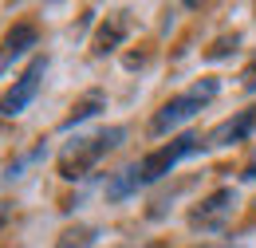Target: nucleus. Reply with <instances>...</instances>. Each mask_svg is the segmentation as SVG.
Wrapping results in <instances>:
<instances>
[{
    "label": "nucleus",
    "mask_w": 256,
    "mask_h": 248,
    "mask_svg": "<svg viewBox=\"0 0 256 248\" xmlns=\"http://www.w3.org/2000/svg\"><path fill=\"white\" fill-rule=\"evenodd\" d=\"M201 150H205V142H201L197 134H178V138L162 142L158 150H150L142 162H134V166H126V170H118V174L106 182V201H126V197H134L138 189L162 182V178L174 174L186 158H197Z\"/></svg>",
    "instance_id": "obj_1"
},
{
    "label": "nucleus",
    "mask_w": 256,
    "mask_h": 248,
    "mask_svg": "<svg viewBox=\"0 0 256 248\" xmlns=\"http://www.w3.org/2000/svg\"><path fill=\"white\" fill-rule=\"evenodd\" d=\"M122 142H126V126H102L95 134H79L75 142H67L64 150H60L56 174H60L64 182H83L98 162L106 154H114Z\"/></svg>",
    "instance_id": "obj_2"
},
{
    "label": "nucleus",
    "mask_w": 256,
    "mask_h": 248,
    "mask_svg": "<svg viewBox=\"0 0 256 248\" xmlns=\"http://www.w3.org/2000/svg\"><path fill=\"white\" fill-rule=\"evenodd\" d=\"M221 94V79H213V75H205V79H197L190 91L174 94V98H166L158 106V114L150 118V134H170V130H178V126H186L197 114V110H205L213 98Z\"/></svg>",
    "instance_id": "obj_3"
},
{
    "label": "nucleus",
    "mask_w": 256,
    "mask_h": 248,
    "mask_svg": "<svg viewBox=\"0 0 256 248\" xmlns=\"http://www.w3.org/2000/svg\"><path fill=\"white\" fill-rule=\"evenodd\" d=\"M44 75H48V56H36V60L24 67V75L12 79V87L0 94V118H16V114H24V110L32 106V98L40 94Z\"/></svg>",
    "instance_id": "obj_4"
},
{
    "label": "nucleus",
    "mask_w": 256,
    "mask_h": 248,
    "mask_svg": "<svg viewBox=\"0 0 256 248\" xmlns=\"http://www.w3.org/2000/svg\"><path fill=\"white\" fill-rule=\"evenodd\" d=\"M232 209H236V189L232 186L213 189L205 201H197L190 209V228L193 232H221L224 220L232 217Z\"/></svg>",
    "instance_id": "obj_5"
},
{
    "label": "nucleus",
    "mask_w": 256,
    "mask_h": 248,
    "mask_svg": "<svg viewBox=\"0 0 256 248\" xmlns=\"http://www.w3.org/2000/svg\"><path fill=\"white\" fill-rule=\"evenodd\" d=\"M36 44H40V28H36L32 20L12 24V28H8V36H4V44H0V79L8 75V67H12L16 60H24Z\"/></svg>",
    "instance_id": "obj_6"
},
{
    "label": "nucleus",
    "mask_w": 256,
    "mask_h": 248,
    "mask_svg": "<svg viewBox=\"0 0 256 248\" xmlns=\"http://www.w3.org/2000/svg\"><path fill=\"white\" fill-rule=\"evenodd\" d=\"M252 130H256V106H244L232 118H224L221 126H213V134L205 138V146H236V142H248Z\"/></svg>",
    "instance_id": "obj_7"
},
{
    "label": "nucleus",
    "mask_w": 256,
    "mask_h": 248,
    "mask_svg": "<svg viewBox=\"0 0 256 248\" xmlns=\"http://www.w3.org/2000/svg\"><path fill=\"white\" fill-rule=\"evenodd\" d=\"M130 36V12H110L102 24H98V32H95V56H110V52H118L122 48V40Z\"/></svg>",
    "instance_id": "obj_8"
},
{
    "label": "nucleus",
    "mask_w": 256,
    "mask_h": 248,
    "mask_svg": "<svg viewBox=\"0 0 256 248\" xmlns=\"http://www.w3.org/2000/svg\"><path fill=\"white\" fill-rule=\"evenodd\" d=\"M98 110H106V94H102V91H87L79 102H75V106H71V114L60 122V130H71V126L87 122V118H95Z\"/></svg>",
    "instance_id": "obj_9"
},
{
    "label": "nucleus",
    "mask_w": 256,
    "mask_h": 248,
    "mask_svg": "<svg viewBox=\"0 0 256 248\" xmlns=\"http://www.w3.org/2000/svg\"><path fill=\"white\" fill-rule=\"evenodd\" d=\"M95 240H98V232L91 224H75V228H64V232H60L56 248H95Z\"/></svg>",
    "instance_id": "obj_10"
},
{
    "label": "nucleus",
    "mask_w": 256,
    "mask_h": 248,
    "mask_svg": "<svg viewBox=\"0 0 256 248\" xmlns=\"http://www.w3.org/2000/svg\"><path fill=\"white\" fill-rule=\"evenodd\" d=\"M236 44H240V36L232 32V36H224V40H217L209 52H205V60H221V56H228V52H236Z\"/></svg>",
    "instance_id": "obj_11"
},
{
    "label": "nucleus",
    "mask_w": 256,
    "mask_h": 248,
    "mask_svg": "<svg viewBox=\"0 0 256 248\" xmlns=\"http://www.w3.org/2000/svg\"><path fill=\"white\" fill-rule=\"evenodd\" d=\"M240 87H244V91H256V56H252V63L244 67V75H240Z\"/></svg>",
    "instance_id": "obj_12"
},
{
    "label": "nucleus",
    "mask_w": 256,
    "mask_h": 248,
    "mask_svg": "<svg viewBox=\"0 0 256 248\" xmlns=\"http://www.w3.org/2000/svg\"><path fill=\"white\" fill-rule=\"evenodd\" d=\"M240 178H244V182H256V154L248 158V166H244V174H240Z\"/></svg>",
    "instance_id": "obj_13"
},
{
    "label": "nucleus",
    "mask_w": 256,
    "mask_h": 248,
    "mask_svg": "<svg viewBox=\"0 0 256 248\" xmlns=\"http://www.w3.org/2000/svg\"><path fill=\"white\" fill-rule=\"evenodd\" d=\"M205 248H213V244H205Z\"/></svg>",
    "instance_id": "obj_14"
}]
</instances>
